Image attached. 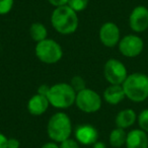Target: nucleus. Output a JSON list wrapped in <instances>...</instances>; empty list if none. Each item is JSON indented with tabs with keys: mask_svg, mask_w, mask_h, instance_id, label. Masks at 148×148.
Listing matches in <instances>:
<instances>
[{
	"mask_svg": "<svg viewBox=\"0 0 148 148\" xmlns=\"http://www.w3.org/2000/svg\"><path fill=\"white\" fill-rule=\"evenodd\" d=\"M51 25L60 35H72L78 29V15L68 5L56 7L51 14Z\"/></svg>",
	"mask_w": 148,
	"mask_h": 148,
	"instance_id": "nucleus-1",
	"label": "nucleus"
},
{
	"mask_svg": "<svg viewBox=\"0 0 148 148\" xmlns=\"http://www.w3.org/2000/svg\"><path fill=\"white\" fill-rule=\"evenodd\" d=\"M125 95L133 103H142L148 99V75L141 72L129 74L122 84Z\"/></svg>",
	"mask_w": 148,
	"mask_h": 148,
	"instance_id": "nucleus-2",
	"label": "nucleus"
},
{
	"mask_svg": "<svg viewBox=\"0 0 148 148\" xmlns=\"http://www.w3.org/2000/svg\"><path fill=\"white\" fill-rule=\"evenodd\" d=\"M47 134L53 142L61 143L72 135V122L64 112H58L51 116L47 124Z\"/></svg>",
	"mask_w": 148,
	"mask_h": 148,
	"instance_id": "nucleus-3",
	"label": "nucleus"
},
{
	"mask_svg": "<svg viewBox=\"0 0 148 148\" xmlns=\"http://www.w3.org/2000/svg\"><path fill=\"white\" fill-rule=\"evenodd\" d=\"M76 93L70 83L60 82L50 86L47 97L50 106L55 109L66 110L75 105Z\"/></svg>",
	"mask_w": 148,
	"mask_h": 148,
	"instance_id": "nucleus-4",
	"label": "nucleus"
},
{
	"mask_svg": "<svg viewBox=\"0 0 148 148\" xmlns=\"http://www.w3.org/2000/svg\"><path fill=\"white\" fill-rule=\"evenodd\" d=\"M36 57L45 64H56L63 57V49L58 42L47 38L37 43L35 48Z\"/></svg>",
	"mask_w": 148,
	"mask_h": 148,
	"instance_id": "nucleus-5",
	"label": "nucleus"
},
{
	"mask_svg": "<svg viewBox=\"0 0 148 148\" xmlns=\"http://www.w3.org/2000/svg\"><path fill=\"white\" fill-rule=\"evenodd\" d=\"M75 105L77 109L83 113L93 114L101 110L103 105V97L93 89L86 87L76 93Z\"/></svg>",
	"mask_w": 148,
	"mask_h": 148,
	"instance_id": "nucleus-6",
	"label": "nucleus"
},
{
	"mask_svg": "<svg viewBox=\"0 0 148 148\" xmlns=\"http://www.w3.org/2000/svg\"><path fill=\"white\" fill-rule=\"evenodd\" d=\"M128 70L123 62L118 59H109L103 66V76L110 84L122 85L126 80Z\"/></svg>",
	"mask_w": 148,
	"mask_h": 148,
	"instance_id": "nucleus-7",
	"label": "nucleus"
},
{
	"mask_svg": "<svg viewBox=\"0 0 148 148\" xmlns=\"http://www.w3.org/2000/svg\"><path fill=\"white\" fill-rule=\"evenodd\" d=\"M118 48L124 57L135 58L143 52L144 42L141 37L132 34L122 38L118 44Z\"/></svg>",
	"mask_w": 148,
	"mask_h": 148,
	"instance_id": "nucleus-8",
	"label": "nucleus"
},
{
	"mask_svg": "<svg viewBox=\"0 0 148 148\" xmlns=\"http://www.w3.org/2000/svg\"><path fill=\"white\" fill-rule=\"evenodd\" d=\"M99 41L105 47L114 48L118 46L121 40V31L115 23L107 21L101 25L99 32Z\"/></svg>",
	"mask_w": 148,
	"mask_h": 148,
	"instance_id": "nucleus-9",
	"label": "nucleus"
},
{
	"mask_svg": "<svg viewBox=\"0 0 148 148\" xmlns=\"http://www.w3.org/2000/svg\"><path fill=\"white\" fill-rule=\"evenodd\" d=\"M130 29L134 33H143L148 29V8L143 5L134 7L129 15Z\"/></svg>",
	"mask_w": 148,
	"mask_h": 148,
	"instance_id": "nucleus-10",
	"label": "nucleus"
},
{
	"mask_svg": "<svg viewBox=\"0 0 148 148\" xmlns=\"http://www.w3.org/2000/svg\"><path fill=\"white\" fill-rule=\"evenodd\" d=\"M74 139L81 145L92 146L99 139V132L95 127L89 124H83L75 129Z\"/></svg>",
	"mask_w": 148,
	"mask_h": 148,
	"instance_id": "nucleus-11",
	"label": "nucleus"
},
{
	"mask_svg": "<svg viewBox=\"0 0 148 148\" xmlns=\"http://www.w3.org/2000/svg\"><path fill=\"white\" fill-rule=\"evenodd\" d=\"M50 107V103L48 101V97L43 95H33L27 101V112L32 116L39 117L42 116L48 111Z\"/></svg>",
	"mask_w": 148,
	"mask_h": 148,
	"instance_id": "nucleus-12",
	"label": "nucleus"
},
{
	"mask_svg": "<svg viewBox=\"0 0 148 148\" xmlns=\"http://www.w3.org/2000/svg\"><path fill=\"white\" fill-rule=\"evenodd\" d=\"M126 148H148V134L141 129H133L127 133Z\"/></svg>",
	"mask_w": 148,
	"mask_h": 148,
	"instance_id": "nucleus-13",
	"label": "nucleus"
},
{
	"mask_svg": "<svg viewBox=\"0 0 148 148\" xmlns=\"http://www.w3.org/2000/svg\"><path fill=\"white\" fill-rule=\"evenodd\" d=\"M126 97L123 86L119 84H110L103 93V99L109 105H119Z\"/></svg>",
	"mask_w": 148,
	"mask_h": 148,
	"instance_id": "nucleus-14",
	"label": "nucleus"
},
{
	"mask_svg": "<svg viewBox=\"0 0 148 148\" xmlns=\"http://www.w3.org/2000/svg\"><path fill=\"white\" fill-rule=\"evenodd\" d=\"M137 114L132 109H124L117 114L115 119L116 127L122 129H128L132 127L137 121Z\"/></svg>",
	"mask_w": 148,
	"mask_h": 148,
	"instance_id": "nucleus-15",
	"label": "nucleus"
},
{
	"mask_svg": "<svg viewBox=\"0 0 148 148\" xmlns=\"http://www.w3.org/2000/svg\"><path fill=\"white\" fill-rule=\"evenodd\" d=\"M126 139H127V133L125 129L118 127L112 130L109 136L110 145L114 148H121L122 146H124L126 143Z\"/></svg>",
	"mask_w": 148,
	"mask_h": 148,
	"instance_id": "nucleus-16",
	"label": "nucleus"
},
{
	"mask_svg": "<svg viewBox=\"0 0 148 148\" xmlns=\"http://www.w3.org/2000/svg\"><path fill=\"white\" fill-rule=\"evenodd\" d=\"M29 36L36 43H39L48 38V29L44 23H34L29 27Z\"/></svg>",
	"mask_w": 148,
	"mask_h": 148,
	"instance_id": "nucleus-17",
	"label": "nucleus"
},
{
	"mask_svg": "<svg viewBox=\"0 0 148 148\" xmlns=\"http://www.w3.org/2000/svg\"><path fill=\"white\" fill-rule=\"evenodd\" d=\"M89 0H68L67 5L77 13L84 11L88 6Z\"/></svg>",
	"mask_w": 148,
	"mask_h": 148,
	"instance_id": "nucleus-18",
	"label": "nucleus"
},
{
	"mask_svg": "<svg viewBox=\"0 0 148 148\" xmlns=\"http://www.w3.org/2000/svg\"><path fill=\"white\" fill-rule=\"evenodd\" d=\"M137 123L140 129L148 134V109L143 110L138 114Z\"/></svg>",
	"mask_w": 148,
	"mask_h": 148,
	"instance_id": "nucleus-19",
	"label": "nucleus"
},
{
	"mask_svg": "<svg viewBox=\"0 0 148 148\" xmlns=\"http://www.w3.org/2000/svg\"><path fill=\"white\" fill-rule=\"evenodd\" d=\"M70 85L73 87V89L76 92L86 88V82H85L84 78L79 76V75H75V76L72 77L71 81H70Z\"/></svg>",
	"mask_w": 148,
	"mask_h": 148,
	"instance_id": "nucleus-20",
	"label": "nucleus"
},
{
	"mask_svg": "<svg viewBox=\"0 0 148 148\" xmlns=\"http://www.w3.org/2000/svg\"><path fill=\"white\" fill-rule=\"evenodd\" d=\"M14 0H0V15H5L11 11Z\"/></svg>",
	"mask_w": 148,
	"mask_h": 148,
	"instance_id": "nucleus-21",
	"label": "nucleus"
},
{
	"mask_svg": "<svg viewBox=\"0 0 148 148\" xmlns=\"http://www.w3.org/2000/svg\"><path fill=\"white\" fill-rule=\"evenodd\" d=\"M60 148H80V144L76 141L75 139H72L71 137L65 141L61 142L59 144Z\"/></svg>",
	"mask_w": 148,
	"mask_h": 148,
	"instance_id": "nucleus-22",
	"label": "nucleus"
},
{
	"mask_svg": "<svg viewBox=\"0 0 148 148\" xmlns=\"http://www.w3.org/2000/svg\"><path fill=\"white\" fill-rule=\"evenodd\" d=\"M21 142L16 138H8L7 140V148H19Z\"/></svg>",
	"mask_w": 148,
	"mask_h": 148,
	"instance_id": "nucleus-23",
	"label": "nucleus"
},
{
	"mask_svg": "<svg viewBox=\"0 0 148 148\" xmlns=\"http://www.w3.org/2000/svg\"><path fill=\"white\" fill-rule=\"evenodd\" d=\"M48 2L54 6L56 7H60V6H64V5H67L68 0H48Z\"/></svg>",
	"mask_w": 148,
	"mask_h": 148,
	"instance_id": "nucleus-24",
	"label": "nucleus"
},
{
	"mask_svg": "<svg viewBox=\"0 0 148 148\" xmlns=\"http://www.w3.org/2000/svg\"><path fill=\"white\" fill-rule=\"evenodd\" d=\"M49 89H50L49 85H47V84H42V85H40L39 88H38V92L37 93H39V95H46V97H47Z\"/></svg>",
	"mask_w": 148,
	"mask_h": 148,
	"instance_id": "nucleus-25",
	"label": "nucleus"
},
{
	"mask_svg": "<svg viewBox=\"0 0 148 148\" xmlns=\"http://www.w3.org/2000/svg\"><path fill=\"white\" fill-rule=\"evenodd\" d=\"M7 140L8 138L0 132V148H7Z\"/></svg>",
	"mask_w": 148,
	"mask_h": 148,
	"instance_id": "nucleus-26",
	"label": "nucleus"
},
{
	"mask_svg": "<svg viewBox=\"0 0 148 148\" xmlns=\"http://www.w3.org/2000/svg\"><path fill=\"white\" fill-rule=\"evenodd\" d=\"M41 148H60V145H58V143H56V142L51 141L45 143Z\"/></svg>",
	"mask_w": 148,
	"mask_h": 148,
	"instance_id": "nucleus-27",
	"label": "nucleus"
},
{
	"mask_svg": "<svg viewBox=\"0 0 148 148\" xmlns=\"http://www.w3.org/2000/svg\"><path fill=\"white\" fill-rule=\"evenodd\" d=\"M92 148H107V146H106V144L103 143V142L97 140V141L92 145Z\"/></svg>",
	"mask_w": 148,
	"mask_h": 148,
	"instance_id": "nucleus-28",
	"label": "nucleus"
}]
</instances>
